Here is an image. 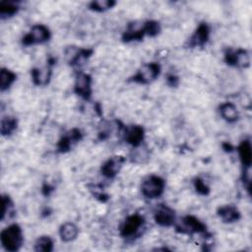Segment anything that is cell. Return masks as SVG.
<instances>
[{
  "instance_id": "cell-1",
  "label": "cell",
  "mask_w": 252,
  "mask_h": 252,
  "mask_svg": "<svg viewBox=\"0 0 252 252\" xmlns=\"http://www.w3.org/2000/svg\"><path fill=\"white\" fill-rule=\"evenodd\" d=\"M0 241L6 251L16 252L20 250L24 242L21 226L17 223H13L4 228L0 234Z\"/></svg>"
},
{
  "instance_id": "cell-2",
  "label": "cell",
  "mask_w": 252,
  "mask_h": 252,
  "mask_svg": "<svg viewBox=\"0 0 252 252\" xmlns=\"http://www.w3.org/2000/svg\"><path fill=\"white\" fill-rule=\"evenodd\" d=\"M165 187V181L158 175L152 174L147 176L141 185L142 194L149 199L158 198L162 195Z\"/></svg>"
},
{
  "instance_id": "cell-3",
  "label": "cell",
  "mask_w": 252,
  "mask_h": 252,
  "mask_svg": "<svg viewBox=\"0 0 252 252\" xmlns=\"http://www.w3.org/2000/svg\"><path fill=\"white\" fill-rule=\"evenodd\" d=\"M160 73V66L156 62H150L142 65L137 73L131 78L133 82L147 85L154 82Z\"/></svg>"
},
{
  "instance_id": "cell-4",
  "label": "cell",
  "mask_w": 252,
  "mask_h": 252,
  "mask_svg": "<svg viewBox=\"0 0 252 252\" xmlns=\"http://www.w3.org/2000/svg\"><path fill=\"white\" fill-rule=\"evenodd\" d=\"M50 32L43 25H34L31 31L23 37V44L26 46L33 44H41L49 40Z\"/></svg>"
},
{
  "instance_id": "cell-5",
  "label": "cell",
  "mask_w": 252,
  "mask_h": 252,
  "mask_svg": "<svg viewBox=\"0 0 252 252\" xmlns=\"http://www.w3.org/2000/svg\"><path fill=\"white\" fill-rule=\"evenodd\" d=\"M144 225V218L140 215L129 216L121 224L119 232L124 238H130L136 235Z\"/></svg>"
},
{
  "instance_id": "cell-6",
  "label": "cell",
  "mask_w": 252,
  "mask_h": 252,
  "mask_svg": "<svg viewBox=\"0 0 252 252\" xmlns=\"http://www.w3.org/2000/svg\"><path fill=\"white\" fill-rule=\"evenodd\" d=\"M176 230L183 234L206 233V225L193 216H186L182 219L180 224L176 226Z\"/></svg>"
},
{
  "instance_id": "cell-7",
  "label": "cell",
  "mask_w": 252,
  "mask_h": 252,
  "mask_svg": "<svg viewBox=\"0 0 252 252\" xmlns=\"http://www.w3.org/2000/svg\"><path fill=\"white\" fill-rule=\"evenodd\" d=\"M92 54V49H84L77 46H68L64 52L65 60L71 66H79L83 64Z\"/></svg>"
},
{
  "instance_id": "cell-8",
  "label": "cell",
  "mask_w": 252,
  "mask_h": 252,
  "mask_svg": "<svg viewBox=\"0 0 252 252\" xmlns=\"http://www.w3.org/2000/svg\"><path fill=\"white\" fill-rule=\"evenodd\" d=\"M224 60L228 65L238 68H247L250 65L249 52L241 48L236 50H227L224 54Z\"/></svg>"
},
{
  "instance_id": "cell-9",
  "label": "cell",
  "mask_w": 252,
  "mask_h": 252,
  "mask_svg": "<svg viewBox=\"0 0 252 252\" xmlns=\"http://www.w3.org/2000/svg\"><path fill=\"white\" fill-rule=\"evenodd\" d=\"M74 92L84 99H89L92 94V78L89 74L79 73L76 76Z\"/></svg>"
},
{
  "instance_id": "cell-10",
  "label": "cell",
  "mask_w": 252,
  "mask_h": 252,
  "mask_svg": "<svg viewBox=\"0 0 252 252\" xmlns=\"http://www.w3.org/2000/svg\"><path fill=\"white\" fill-rule=\"evenodd\" d=\"M154 219L156 222L164 227L171 226L175 223V213L174 211L165 205H159L154 215Z\"/></svg>"
},
{
  "instance_id": "cell-11",
  "label": "cell",
  "mask_w": 252,
  "mask_h": 252,
  "mask_svg": "<svg viewBox=\"0 0 252 252\" xmlns=\"http://www.w3.org/2000/svg\"><path fill=\"white\" fill-rule=\"evenodd\" d=\"M125 162V158L121 156H114L109 158L102 165H101V174L106 178H113L120 171L123 163Z\"/></svg>"
},
{
  "instance_id": "cell-12",
  "label": "cell",
  "mask_w": 252,
  "mask_h": 252,
  "mask_svg": "<svg viewBox=\"0 0 252 252\" xmlns=\"http://www.w3.org/2000/svg\"><path fill=\"white\" fill-rule=\"evenodd\" d=\"M210 29L206 24H200L193 34L190 36L188 44L190 47H201L204 46L209 40Z\"/></svg>"
},
{
  "instance_id": "cell-13",
  "label": "cell",
  "mask_w": 252,
  "mask_h": 252,
  "mask_svg": "<svg viewBox=\"0 0 252 252\" xmlns=\"http://www.w3.org/2000/svg\"><path fill=\"white\" fill-rule=\"evenodd\" d=\"M144 128L140 125L127 126L124 132L125 141L133 147H139L144 140Z\"/></svg>"
},
{
  "instance_id": "cell-14",
  "label": "cell",
  "mask_w": 252,
  "mask_h": 252,
  "mask_svg": "<svg viewBox=\"0 0 252 252\" xmlns=\"http://www.w3.org/2000/svg\"><path fill=\"white\" fill-rule=\"evenodd\" d=\"M81 138H82L81 131L77 128H73L59 140V142L57 144V150L60 153L68 152L74 144H76L77 142H79L81 140Z\"/></svg>"
},
{
  "instance_id": "cell-15",
  "label": "cell",
  "mask_w": 252,
  "mask_h": 252,
  "mask_svg": "<svg viewBox=\"0 0 252 252\" xmlns=\"http://www.w3.org/2000/svg\"><path fill=\"white\" fill-rule=\"evenodd\" d=\"M217 214L220 217V219L226 223L237 221L240 219L239 211L237 210L236 207L232 205H225L220 207L217 211Z\"/></svg>"
},
{
  "instance_id": "cell-16",
  "label": "cell",
  "mask_w": 252,
  "mask_h": 252,
  "mask_svg": "<svg viewBox=\"0 0 252 252\" xmlns=\"http://www.w3.org/2000/svg\"><path fill=\"white\" fill-rule=\"evenodd\" d=\"M79 228L73 222H65L59 228V236L63 242H71L78 236Z\"/></svg>"
},
{
  "instance_id": "cell-17",
  "label": "cell",
  "mask_w": 252,
  "mask_h": 252,
  "mask_svg": "<svg viewBox=\"0 0 252 252\" xmlns=\"http://www.w3.org/2000/svg\"><path fill=\"white\" fill-rule=\"evenodd\" d=\"M238 156L241 160L244 169L250 168L251 160H252V151H251V144L249 140H244L238 146Z\"/></svg>"
},
{
  "instance_id": "cell-18",
  "label": "cell",
  "mask_w": 252,
  "mask_h": 252,
  "mask_svg": "<svg viewBox=\"0 0 252 252\" xmlns=\"http://www.w3.org/2000/svg\"><path fill=\"white\" fill-rule=\"evenodd\" d=\"M220 114L226 122L233 123L238 119L237 107L231 102H223L219 107Z\"/></svg>"
},
{
  "instance_id": "cell-19",
  "label": "cell",
  "mask_w": 252,
  "mask_h": 252,
  "mask_svg": "<svg viewBox=\"0 0 252 252\" xmlns=\"http://www.w3.org/2000/svg\"><path fill=\"white\" fill-rule=\"evenodd\" d=\"M51 77V67L49 65L41 69H32V78L35 85L44 86L46 85Z\"/></svg>"
},
{
  "instance_id": "cell-20",
  "label": "cell",
  "mask_w": 252,
  "mask_h": 252,
  "mask_svg": "<svg viewBox=\"0 0 252 252\" xmlns=\"http://www.w3.org/2000/svg\"><path fill=\"white\" fill-rule=\"evenodd\" d=\"M16 78L17 75L13 71L7 68H2L0 71V90L2 92L8 90L16 81Z\"/></svg>"
},
{
  "instance_id": "cell-21",
  "label": "cell",
  "mask_w": 252,
  "mask_h": 252,
  "mask_svg": "<svg viewBox=\"0 0 252 252\" xmlns=\"http://www.w3.org/2000/svg\"><path fill=\"white\" fill-rule=\"evenodd\" d=\"M17 119L12 116H4L1 119L0 132L2 136H10L17 129Z\"/></svg>"
},
{
  "instance_id": "cell-22",
  "label": "cell",
  "mask_w": 252,
  "mask_h": 252,
  "mask_svg": "<svg viewBox=\"0 0 252 252\" xmlns=\"http://www.w3.org/2000/svg\"><path fill=\"white\" fill-rule=\"evenodd\" d=\"M33 250L35 252H51L53 250V240L47 236H39L33 245Z\"/></svg>"
},
{
  "instance_id": "cell-23",
  "label": "cell",
  "mask_w": 252,
  "mask_h": 252,
  "mask_svg": "<svg viewBox=\"0 0 252 252\" xmlns=\"http://www.w3.org/2000/svg\"><path fill=\"white\" fill-rule=\"evenodd\" d=\"M115 4L112 0H95L91 2L90 9L95 11V12H103L105 10L110 9Z\"/></svg>"
},
{
  "instance_id": "cell-24",
  "label": "cell",
  "mask_w": 252,
  "mask_h": 252,
  "mask_svg": "<svg viewBox=\"0 0 252 252\" xmlns=\"http://www.w3.org/2000/svg\"><path fill=\"white\" fill-rule=\"evenodd\" d=\"M18 6L12 2H1L0 3V16L1 18H8L16 14Z\"/></svg>"
},
{
  "instance_id": "cell-25",
  "label": "cell",
  "mask_w": 252,
  "mask_h": 252,
  "mask_svg": "<svg viewBox=\"0 0 252 252\" xmlns=\"http://www.w3.org/2000/svg\"><path fill=\"white\" fill-rule=\"evenodd\" d=\"M13 208V202L11 198L8 195H3L2 196V216H1V220H4L6 218V215L9 214L11 209Z\"/></svg>"
},
{
  "instance_id": "cell-26",
  "label": "cell",
  "mask_w": 252,
  "mask_h": 252,
  "mask_svg": "<svg viewBox=\"0 0 252 252\" xmlns=\"http://www.w3.org/2000/svg\"><path fill=\"white\" fill-rule=\"evenodd\" d=\"M195 188H196V191L201 195H207V194H209V191H210L209 187L200 178H197L195 180Z\"/></svg>"
}]
</instances>
